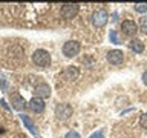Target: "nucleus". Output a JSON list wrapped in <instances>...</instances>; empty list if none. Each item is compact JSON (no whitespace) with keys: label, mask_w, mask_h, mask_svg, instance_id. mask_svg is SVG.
<instances>
[{"label":"nucleus","mask_w":147,"mask_h":138,"mask_svg":"<svg viewBox=\"0 0 147 138\" xmlns=\"http://www.w3.org/2000/svg\"><path fill=\"white\" fill-rule=\"evenodd\" d=\"M32 62H34V64H37V66H40V68L49 66L51 64V55H49L48 51H45V49H37V51H34V54H32Z\"/></svg>","instance_id":"nucleus-1"},{"label":"nucleus","mask_w":147,"mask_h":138,"mask_svg":"<svg viewBox=\"0 0 147 138\" xmlns=\"http://www.w3.org/2000/svg\"><path fill=\"white\" fill-rule=\"evenodd\" d=\"M80 49H81V46H80V43H78V41H75V40H69V41H66V43L63 45V54L66 55V57H69V58H72V57H75V55H78Z\"/></svg>","instance_id":"nucleus-2"},{"label":"nucleus","mask_w":147,"mask_h":138,"mask_svg":"<svg viewBox=\"0 0 147 138\" xmlns=\"http://www.w3.org/2000/svg\"><path fill=\"white\" fill-rule=\"evenodd\" d=\"M72 112H74L72 106L67 103H60L55 106V117L58 120H67L72 115Z\"/></svg>","instance_id":"nucleus-3"},{"label":"nucleus","mask_w":147,"mask_h":138,"mask_svg":"<svg viewBox=\"0 0 147 138\" xmlns=\"http://www.w3.org/2000/svg\"><path fill=\"white\" fill-rule=\"evenodd\" d=\"M107 20H109V12L106 9H98L92 16V23H94L95 28H103L107 23Z\"/></svg>","instance_id":"nucleus-4"},{"label":"nucleus","mask_w":147,"mask_h":138,"mask_svg":"<svg viewBox=\"0 0 147 138\" xmlns=\"http://www.w3.org/2000/svg\"><path fill=\"white\" fill-rule=\"evenodd\" d=\"M78 9H80V6H78L77 3H66L61 6V17L63 18H74L78 14Z\"/></svg>","instance_id":"nucleus-5"},{"label":"nucleus","mask_w":147,"mask_h":138,"mask_svg":"<svg viewBox=\"0 0 147 138\" xmlns=\"http://www.w3.org/2000/svg\"><path fill=\"white\" fill-rule=\"evenodd\" d=\"M34 94L35 97H38V98H48V97L51 95V86L48 85V83H40V85H37L34 87Z\"/></svg>","instance_id":"nucleus-6"},{"label":"nucleus","mask_w":147,"mask_h":138,"mask_svg":"<svg viewBox=\"0 0 147 138\" xmlns=\"http://www.w3.org/2000/svg\"><path fill=\"white\" fill-rule=\"evenodd\" d=\"M121 31L124 35H135L138 32V25L133 20H124L121 23Z\"/></svg>","instance_id":"nucleus-7"},{"label":"nucleus","mask_w":147,"mask_h":138,"mask_svg":"<svg viewBox=\"0 0 147 138\" xmlns=\"http://www.w3.org/2000/svg\"><path fill=\"white\" fill-rule=\"evenodd\" d=\"M123 60H124L123 51L113 49V51H109V52H107V62H109L110 64H121Z\"/></svg>","instance_id":"nucleus-8"},{"label":"nucleus","mask_w":147,"mask_h":138,"mask_svg":"<svg viewBox=\"0 0 147 138\" xmlns=\"http://www.w3.org/2000/svg\"><path fill=\"white\" fill-rule=\"evenodd\" d=\"M11 104H12V109H16V110H23L26 108L25 98H23L22 95H18V94H12L11 95Z\"/></svg>","instance_id":"nucleus-9"},{"label":"nucleus","mask_w":147,"mask_h":138,"mask_svg":"<svg viewBox=\"0 0 147 138\" xmlns=\"http://www.w3.org/2000/svg\"><path fill=\"white\" fill-rule=\"evenodd\" d=\"M29 109L35 114H41L45 110V101L41 98H38V97H34V98L29 101Z\"/></svg>","instance_id":"nucleus-10"},{"label":"nucleus","mask_w":147,"mask_h":138,"mask_svg":"<svg viewBox=\"0 0 147 138\" xmlns=\"http://www.w3.org/2000/svg\"><path fill=\"white\" fill-rule=\"evenodd\" d=\"M129 48H130L133 52H136V54H141L142 51H144V43L140 40V39H133L129 41Z\"/></svg>","instance_id":"nucleus-11"},{"label":"nucleus","mask_w":147,"mask_h":138,"mask_svg":"<svg viewBox=\"0 0 147 138\" xmlns=\"http://www.w3.org/2000/svg\"><path fill=\"white\" fill-rule=\"evenodd\" d=\"M20 118H22V121H23V124L26 126L28 131H29L32 135H35V138L38 137V133H37V129H35V126H34V123L31 121V118L28 117V115H20Z\"/></svg>","instance_id":"nucleus-12"},{"label":"nucleus","mask_w":147,"mask_h":138,"mask_svg":"<svg viewBox=\"0 0 147 138\" xmlns=\"http://www.w3.org/2000/svg\"><path fill=\"white\" fill-rule=\"evenodd\" d=\"M78 74H80L78 68H75V66H67L66 69H64V74H63V75L66 77L67 80H75V78L78 77Z\"/></svg>","instance_id":"nucleus-13"},{"label":"nucleus","mask_w":147,"mask_h":138,"mask_svg":"<svg viewBox=\"0 0 147 138\" xmlns=\"http://www.w3.org/2000/svg\"><path fill=\"white\" fill-rule=\"evenodd\" d=\"M140 31L147 35V16H142L140 18Z\"/></svg>","instance_id":"nucleus-14"},{"label":"nucleus","mask_w":147,"mask_h":138,"mask_svg":"<svg viewBox=\"0 0 147 138\" xmlns=\"http://www.w3.org/2000/svg\"><path fill=\"white\" fill-rule=\"evenodd\" d=\"M109 39H110V41H112L113 45H119V37L117 34V31H110L109 32Z\"/></svg>","instance_id":"nucleus-15"},{"label":"nucleus","mask_w":147,"mask_h":138,"mask_svg":"<svg viewBox=\"0 0 147 138\" xmlns=\"http://www.w3.org/2000/svg\"><path fill=\"white\" fill-rule=\"evenodd\" d=\"M135 11H138V12H147V3H136L135 5Z\"/></svg>","instance_id":"nucleus-16"},{"label":"nucleus","mask_w":147,"mask_h":138,"mask_svg":"<svg viewBox=\"0 0 147 138\" xmlns=\"http://www.w3.org/2000/svg\"><path fill=\"white\" fill-rule=\"evenodd\" d=\"M89 138H104V131H103V129H100L98 132H94V133H92Z\"/></svg>","instance_id":"nucleus-17"},{"label":"nucleus","mask_w":147,"mask_h":138,"mask_svg":"<svg viewBox=\"0 0 147 138\" xmlns=\"http://www.w3.org/2000/svg\"><path fill=\"white\" fill-rule=\"evenodd\" d=\"M140 124H141V127H144V129H147V112L141 117V120H140Z\"/></svg>","instance_id":"nucleus-18"},{"label":"nucleus","mask_w":147,"mask_h":138,"mask_svg":"<svg viewBox=\"0 0 147 138\" xmlns=\"http://www.w3.org/2000/svg\"><path fill=\"white\" fill-rule=\"evenodd\" d=\"M64 138H80V133L75 132V131H71V132L66 133V137H64Z\"/></svg>","instance_id":"nucleus-19"},{"label":"nucleus","mask_w":147,"mask_h":138,"mask_svg":"<svg viewBox=\"0 0 147 138\" xmlns=\"http://www.w3.org/2000/svg\"><path fill=\"white\" fill-rule=\"evenodd\" d=\"M0 104H2V106H3V108L6 109V110H9V109H11V108H9V106L6 104V101H5V100H0Z\"/></svg>","instance_id":"nucleus-20"},{"label":"nucleus","mask_w":147,"mask_h":138,"mask_svg":"<svg viewBox=\"0 0 147 138\" xmlns=\"http://www.w3.org/2000/svg\"><path fill=\"white\" fill-rule=\"evenodd\" d=\"M142 81H144V85L147 86V71H146L144 74H142Z\"/></svg>","instance_id":"nucleus-21"},{"label":"nucleus","mask_w":147,"mask_h":138,"mask_svg":"<svg viewBox=\"0 0 147 138\" xmlns=\"http://www.w3.org/2000/svg\"><path fill=\"white\" fill-rule=\"evenodd\" d=\"M37 138H40V137H37Z\"/></svg>","instance_id":"nucleus-22"}]
</instances>
